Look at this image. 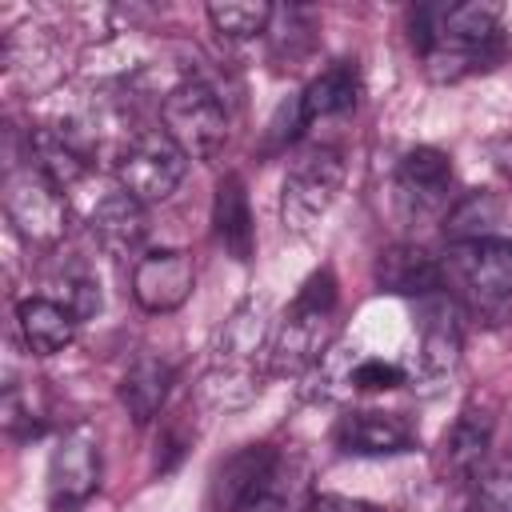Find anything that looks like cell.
Wrapping results in <instances>:
<instances>
[{
    "mask_svg": "<svg viewBox=\"0 0 512 512\" xmlns=\"http://www.w3.org/2000/svg\"><path fill=\"white\" fill-rule=\"evenodd\" d=\"M160 124L188 160H216L228 140V108L204 80H180L160 100Z\"/></svg>",
    "mask_w": 512,
    "mask_h": 512,
    "instance_id": "4",
    "label": "cell"
},
{
    "mask_svg": "<svg viewBox=\"0 0 512 512\" xmlns=\"http://www.w3.org/2000/svg\"><path fill=\"white\" fill-rule=\"evenodd\" d=\"M168 388H172V368L156 356H140L120 380V404L136 424H152L168 400Z\"/></svg>",
    "mask_w": 512,
    "mask_h": 512,
    "instance_id": "22",
    "label": "cell"
},
{
    "mask_svg": "<svg viewBox=\"0 0 512 512\" xmlns=\"http://www.w3.org/2000/svg\"><path fill=\"white\" fill-rule=\"evenodd\" d=\"M452 268L480 304H504L512 300V240L484 236L452 244Z\"/></svg>",
    "mask_w": 512,
    "mask_h": 512,
    "instance_id": "11",
    "label": "cell"
},
{
    "mask_svg": "<svg viewBox=\"0 0 512 512\" xmlns=\"http://www.w3.org/2000/svg\"><path fill=\"white\" fill-rule=\"evenodd\" d=\"M88 228L96 236V244L116 256V260H128L136 256V248L144 244V232H148V220H144V204L132 200L128 192H108L92 216H88ZM140 260V256H136Z\"/></svg>",
    "mask_w": 512,
    "mask_h": 512,
    "instance_id": "14",
    "label": "cell"
},
{
    "mask_svg": "<svg viewBox=\"0 0 512 512\" xmlns=\"http://www.w3.org/2000/svg\"><path fill=\"white\" fill-rule=\"evenodd\" d=\"M196 288V264L184 248H156L132 264V300L144 312H176Z\"/></svg>",
    "mask_w": 512,
    "mask_h": 512,
    "instance_id": "9",
    "label": "cell"
},
{
    "mask_svg": "<svg viewBox=\"0 0 512 512\" xmlns=\"http://www.w3.org/2000/svg\"><path fill=\"white\" fill-rule=\"evenodd\" d=\"M500 220V200L492 192H468L452 212H448V240L452 244H464V240H484L492 236V224Z\"/></svg>",
    "mask_w": 512,
    "mask_h": 512,
    "instance_id": "24",
    "label": "cell"
},
{
    "mask_svg": "<svg viewBox=\"0 0 512 512\" xmlns=\"http://www.w3.org/2000/svg\"><path fill=\"white\" fill-rule=\"evenodd\" d=\"M376 284L392 296H416V300H428L444 288V272L440 264L416 248V244H396L388 252H380L376 260Z\"/></svg>",
    "mask_w": 512,
    "mask_h": 512,
    "instance_id": "15",
    "label": "cell"
},
{
    "mask_svg": "<svg viewBox=\"0 0 512 512\" xmlns=\"http://www.w3.org/2000/svg\"><path fill=\"white\" fill-rule=\"evenodd\" d=\"M276 8L264 0H216L208 4V20L224 40H252L260 32H268Z\"/></svg>",
    "mask_w": 512,
    "mask_h": 512,
    "instance_id": "23",
    "label": "cell"
},
{
    "mask_svg": "<svg viewBox=\"0 0 512 512\" xmlns=\"http://www.w3.org/2000/svg\"><path fill=\"white\" fill-rule=\"evenodd\" d=\"M268 352V304L244 300L220 328L212 348V368L204 376V392L212 404H244L260 392V360Z\"/></svg>",
    "mask_w": 512,
    "mask_h": 512,
    "instance_id": "2",
    "label": "cell"
},
{
    "mask_svg": "<svg viewBox=\"0 0 512 512\" xmlns=\"http://www.w3.org/2000/svg\"><path fill=\"white\" fill-rule=\"evenodd\" d=\"M472 512H512V460L472 476Z\"/></svg>",
    "mask_w": 512,
    "mask_h": 512,
    "instance_id": "25",
    "label": "cell"
},
{
    "mask_svg": "<svg viewBox=\"0 0 512 512\" xmlns=\"http://www.w3.org/2000/svg\"><path fill=\"white\" fill-rule=\"evenodd\" d=\"M16 328L32 356H56L76 340L80 320L52 296H28L16 304Z\"/></svg>",
    "mask_w": 512,
    "mask_h": 512,
    "instance_id": "16",
    "label": "cell"
},
{
    "mask_svg": "<svg viewBox=\"0 0 512 512\" xmlns=\"http://www.w3.org/2000/svg\"><path fill=\"white\" fill-rule=\"evenodd\" d=\"M4 216L8 224L36 248H56L68 232V200L64 188L52 184L32 160L8 164L4 172Z\"/></svg>",
    "mask_w": 512,
    "mask_h": 512,
    "instance_id": "5",
    "label": "cell"
},
{
    "mask_svg": "<svg viewBox=\"0 0 512 512\" xmlns=\"http://www.w3.org/2000/svg\"><path fill=\"white\" fill-rule=\"evenodd\" d=\"M348 384L360 388V392H392V388L404 384V368H396L388 360H360L348 372Z\"/></svg>",
    "mask_w": 512,
    "mask_h": 512,
    "instance_id": "27",
    "label": "cell"
},
{
    "mask_svg": "<svg viewBox=\"0 0 512 512\" xmlns=\"http://www.w3.org/2000/svg\"><path fill=\"white\" fill-rule=\"evenodd\" d=\"M412 48L424 56V72L436 84H456L500 60V8L496 4H416L408 20Z\"/></svg>",
    "mask_w": 512,
    "mask_h": 512,
    "instance_id": "1",
    "label": "cell"
},
{
    "mask_svg": "<svg viewBox=\"0 0 512 512\" xmlns=\"http://www.w3.org/2000/svg\"><path fill=\"white\" fill-rule=\"evenodd\" d=\"M460 356V324H456V312L452 304L436 292L424 300V324H420V364L428 376H440V372H452Z\"/></svg>",
    "mask_w": 512,
    "mask_h": 512,
    "instance_id": "20",
    "label": "cell"
},
{
    "mask_svg": "<svg viewBox=\"0 0 512 512\" xmlns=\"http://www.w3.org/2000/svg\"><path fill=\"white\" fill-rule=\"evenodd\" d=\"M488 444H492V416L480 412V408H464L456 416V424L448 428L444 436V452H440V464L452 480H468L480 472L484 456H488Z\"/></svg>",
    "mask_w": 512,
    "mask_h": 512,
    "instance_id": "18",
    "label": "cell"
},
{
    "mask_svg": "<svg viewBox=\"0 0 512 512\" xmlns=\"http://www.w3.org/2000/svg\"><path fill=\"white\" fill-rule=\"evenodd\" d=\"M212 228H216V240L224 244V252L232 260H240V264L252 260L256 228H252V208H248L244 180L236 172H228L216 184V196H212Z\"/></svg>",
    "mask_w": 512,
    "mask_h": 512,
    "instance_id": "17",
    "label": "cell"
},
{
    "mask_svg": "<svg viewBox=\"0 0 512 512\" xmlns=\"http://www.w3.org/2000/svg\"><path fill=\"white\" fill-rule=\"evenodd\" d=\"M336 300H340V292H336L332 268H320L300 284L292 308L284 312L280 336L272 344L276 368L304 372L308 364H316V356L324 352V344L332 336V324H336Z\"/></svg>",
    "mask_w": 512,
    "mask_h": 512,
    "instance_id": "3",
    "label": "cell"
},
{
    "mask_svg": "<svg viewBox=\"0 0 512 512\" xmlns=\"http://www.w3.org/2000/svg\"><path fill=\"white\" fill-rule=\"evenodd\" d=\"M356 96H360V76H356V64L340 60L332 68H324L304 92H300V112L308 124L316 120H328V116H344L356 108Z\"/></svg>",
    "mask_w": 512,
    "mask_h": 512,
    "instance_id": "21",
    "label": "cell"
},
{
    "mask_svg": "<svg viewBox=\"0 0 512 512\" xmlns=\"http://www.w3.org/2000/svg\"><path fill=\"white\" fill-rule=\"evenodd\" d=\"M184 172H188V156L176 148V140H172L164 128L136 132V136L120 148V156H116L120 192H128V196L140 200L144 208L168 200V196L180 188Z\"/></svg>",
    "mask_w": 512,
    "mask_h": 512,
    "instance_id": "7",
    "label": "cell"
},
{
    "mask_svg": "<svg viewBox=\"0 0 512 512\" xmlns=\"http://www.w3.org/2000/svg\"><path fill=\"white\" fill-rule=\"evenodd\" d=\"M276 448L272 444H244L240 452H232L216 472H212V484H208V508L212 512H240L252 492L260 488V480L268 476V468L276 464Z\"/></svg>",
    "mask_w": 512,
    "mask_h": 512,
    "instance_id": "13",
    "label": "cell"
},
{
    "mask_svg": "<svg viewBox=\"0 0 512 512\" xmlns=\"http://www.w3.org/2000/svg\"><path fill=\"white\" fill-rule=\"evenodd\" d=\"M312 492H308V464L300 456H276V464L268 468V476L260 480V488L252 492V500L240 512H296L300 504L308 508Z\"/></svg>",
    "mask_w": 512,
    "mask_h": 512,
    "instance_id": "19",
    "label": "cell"
},
{
    "mask_svg": "<svg viewBox=\"0 0 512 512\" xmlns=\"http://www.w3.org/2000/svg\"><path fill=\"white\" fill-rule=\"evenodd\" d=\"M308 512H380V508L356 496H340V492H312Z\"/></svg>",
    "mask_w": 512,
    "mask_h": 512,
    "instance_id": "28",
    "label": "cell"
},
{
    "mask_svg": "<svg viewBox=\"0 0 512 512\" xmlns=\"http://www.w3.org/2000/svg\"><path fill=\"white\" fill-rule=\"evenodd\" d=\"M52 300H60L76 320H88L92 312H100V284L88 272H64L56 280Z\"/></svg>",
    "mask_w": 512,
    "mask_h": 512,
    "instance_id": "26",
    "label": "cell"
},
{
    "mask_svg": "<svg viewBox=\"0 0 512 512\" xmlns=\"http://www.w3.org/2000/svg\"><path fill=\"white\" fill-rule=\"evenodd\" d=\"M344 188V160L336 148H308L300 152L288 172H284V188H280V220L288 232L304 236L320 224V216L336 204Z\"/></svg>",
    "mask_w": 512,
    "mask_h": 512,
    "instance_id": "6",
    "label": "cell"
},
{
    "mask_svg": "<svg viewBox=\"0 0 512 512\" xmlns=\"http://www.w3.org/2000/svg\"><path fill=\"white\" fill-rule=\"evenodd\" d=\"M100 492V436L92 424H72L48 456V508L76 512Z\"/></svg>",
    "mask_w": 512,
    "mask_h": 512,
    "instance_id": "8",
    "label": "cell"
},
{
    "mask_svg": "<svg viewBox=\"0 0 512 512\" xmlns=\"http://www.w3.org/2000/svg\"><path fill=\"white\" fill-rule=\"evenodd\" d=\"M332 440H336V448L344 456H400V452H412L416 448L420 432H416V424L404 412L364 408V412L340 416Z\"/></svg>",
    "mask_w": 512,
    "mask_h": 512,
    "instance_id": "10",
    "label": "cell"
},
{
    "mask_svg": "<svg viewBox=\"0 0 512 512\" xmlns=\"http://www.w3.org/2000/svg\"><path fill=\"white\" fill-rule=\"evenodd\" d=\"M452 164L440 148H412L396 164V204L408 216H428L448 204Z\"/></svg>",
    "mask_w": 512,
    "mask_h": 512,
    "instance_id": "12",
    "label": "cell"
}]
</instances>
